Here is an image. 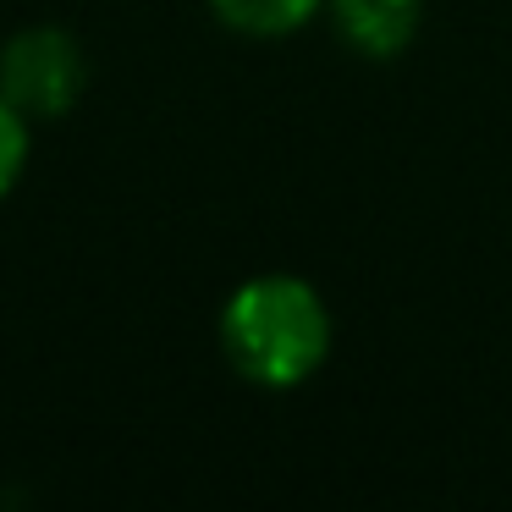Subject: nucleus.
Instances as JSON below:
<instances>
[{
    "label": "nucleus",
    "instance_id": "f257e3e1",
    "mask_svg": "<svg viewBox=\"0 0 512 512\" xmlns=\"http://www.w3.org/2000/svg\"><path fill=\"white\" fill-rule=\"evenodd\" d=\"M221 353L254 386L292 391L331 358V309L303 276H248L221 309Z\"/></svg>",
    "mask_w": 512,
    "mask_h": 512
},
{
    "label": "nucleus",
    "instance_id": "f03ea898",
    "mask_svg": "<svg viewBox=\"0 0 512 512\" xmlns=\"http://www.w3.org/2000/svg\"><path fill=\"white\" fill-rule=\"evenodd\" d=\"M89 89V56L67 28H17L0 45V94L28 122H61Z\"/></svg>",
    "mask_w": 512,
    "mask_h": 512
},
{
    "label": "nucleus",
    "instance_id": "7ed1b4c3",
    "mask_svg": "<svg viewBox=\"0 0 512 512\" xmlns=\"http://www.w3.org/2000/svg\"><path fill=\"white\" fill-rule=\"evenodd\" d=\"M325 6H331L336 34L369 61L402 56L424 17V0H325Z\"/></svg>",
    "mask_w": 512,
    "mask_h": 512
},
{
    "label": "nucleus",
    "instance_id": "20e7f679",
    "mask_svg": "<svg viewBox=\"0 0 512 512\" xmlns=\"http://www.w3.org/2000/svg\"><path fill=\"white\" fill-rule=\"evenodd\" d=\"M325 0H210V12L221 17L232 34L248 39H287L320 12Z\"/></svg>",
    "mask_w": 512,
    "mask_h": 512
},
{
    "label": "nucleus",
    "instance_id": "39448f33",
    "mask_svg": "<svg viewBox=\"0 0 512 512\" xmlns=\"http://www.w3.org/2000/svg\"><path fill=\"white\" fill-rule=\"evenodd\" d=\"M28 155H34V122L0 94V199H12V188L23 182Z\"/></svg>",
    "mask_w": 512,
    "mask_h": 512
}]
</instances>
